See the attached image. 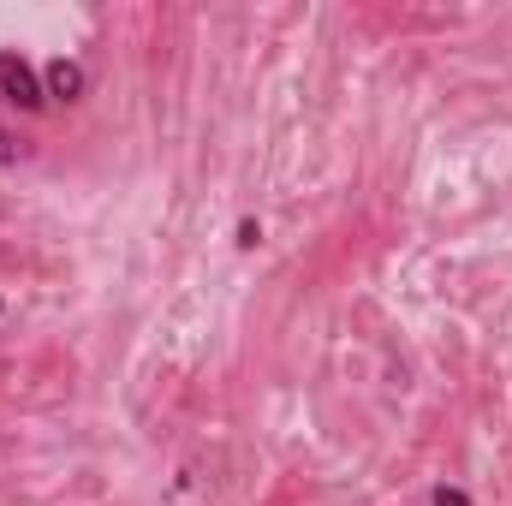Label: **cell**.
<instances>
[{"label": "cell", "instance_id": "6da1fadb", "mask_svg": "<svg viewBox=\"0 0 512 506\" xmlns=\"http://www.w3.org/2000/svg\"><path fill=\"white\" fill-rule=\"evenodd\" d=\"M0 96L12 102V108H24V114H36L48 96H42V84H36V72H30V60L24 54H0Z\"/></svg>", "mask_w": 512, "mask_h": 506}, {"label": "cell", "instance_id": "7a4b0ae2", "mask_svg": "<svg viewBox=\"0 0 512 506\" xmlns=\"http://www.w3.org/2000/svg\"><path fill=\"white\" fill-rule=\"evenodd\" d=\"M48 96L78 102V96H84V66H78V60H54V66H48Z\"/></svg>", "mask_w": 512, "mask_h": 506}, {"label": "cell", "instance_id": "3957f363", "mask_svg": "<svg viewBox=\"0 0 512 506\" xmlns=\"http://www.w3.org/2000/svg\"><path fill=\"white\" fill-rule=\"evenodd\" d=\"M435 506H471L465 489H435Z\"/></svg>", "mask_w": 512, "mask_h": 506}, {"label": "cell", "instance_id": "277c9868", "mask_svg": "<svg viewBox=\"0 0 512 506\" xmlns=\"http://www.w3.org/2000/svg\"><path fill=\"white\" fill-rule=\"evenodd\" d=\"M0 310H6V304H0Z\"/></svg>", "mask_w": 512, "mask_h": 506}]
</instances>
